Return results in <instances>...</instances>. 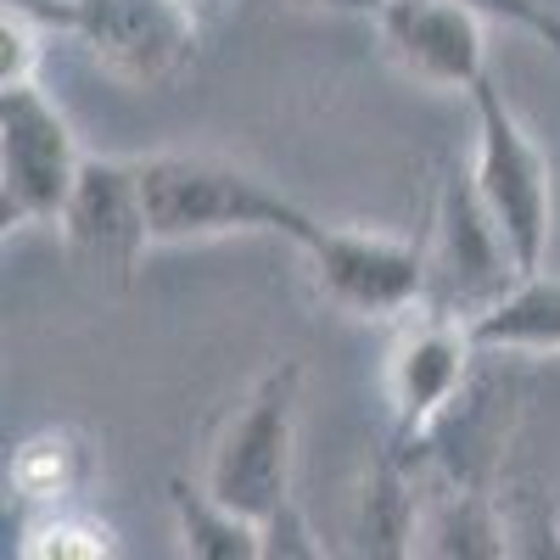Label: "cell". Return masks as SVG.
Wrapping results in <instances>:
<instances>
[{
    "mask_svg": "<svg viewBox=\"0 0 560 560\" xmlns=\"http://www.w3.org/2000/svg\"><path fill=\"white\" fill-rule=\"evenodd\" d=\"M140 185H147L158 247L213 242V236H280L298 253L319 230V219L303 202H292L280 185L213 152H152L140 158Z\"/></svg>",
    "mask_w": 560,
    "mask_h": 560,
    "instance_id": "6da1fadb",
    "label": "cell"
},
{
    "mask_svg": "<svg viewBox=\"0 0 560 560\" xmlns=\"http://www.w3.org/2000/svg\"><path fill=\"white\" fill-rule=\"evenodd\" d=\"M298 409H303V364L280 359L242 393V404L219 420L208 443V488L247 510L253 522L275 516L292 499L298 465Z\"/></svg>",
    "mask_w": 560,
    "mask_h": 560,
    "instance_id": "7a4b0ae2",
    "label": "cell"
},
{
    "mask_svg": "<svg viewBox=\"0 0 560 560\" xmlns=\"http://www.w3.org/2000/svg\"><path fill=\"white\" fill-rule=\"evenodd\" d=\"M471 129H477V152H471V185L493 224L504 230L516 264L533 275L544 269L549 253V230H555V179L549 158L538 152V140L516 118V107L504 102V90L488 79L471 84Z\"/></svg>",
    "mask_w": 560,
    "mask_h": 560,
    "instance_id": "3957f363",
    "label": "cell"
},
{
    "mask_svg": "<svg viewBox=\"0 0 560 560\" xmlns=\"http://www.w3.org/2000/svg\"><path fill=\"white\" fill-rule=\"evenodd\" d=\"M319 303H331L353 319H404L427 303L432 287V258L427 236H387V230H353V224H325L298 247Z\"/></svg>",
    "mask_w": 560,
    "mask_h": 560,
    "instance_id": "277c9868",
    "label": "cell"
},
{
    "mask_svg": "<svg viewBox=\"0 0 560 560\" xmlns=\"http://www.w3.org/2000/svg\"><path fill=\"white\" fill-rule=\"evenodd\" d=\"M84 168V147L68 113L34 84H0V219L7 230L57 224L73 179Z\"/></svg>",
    "mask_w": 560,
    "mask_h": 560,
    "instance_id": "5b68a950",
    "label": "cell"
},
{
    "mask_svg": "<svg viewBox=\"0 0 560 560\" xmlns=\"http://www.w3.org/2000/svg\"><path fill=\"white\" fill-rule=\"evenodd\" d=\"M427 258H432L427 308L459 314L465 325L477 314H488L527 275L516 264V253H510L504 230L493 224V213L482 208L471 174H443L438 213H432V230H427Z\"/></svg>",
    "mask_w": 560,
    "mask_h": 560,
    "instance_id": "8992f818",
    "label": "cell"
},
{
    "mask_svg": "<svg viewBox=\"0 0 560 560\" xmlns=\"http://www.w3.org/2000/svg\"><path fill=\"white\" fill-rule=\"evenodd\" d=\"M68 253L79 269H90L107 292H129V280L158 242L147 213V185H140V158H96L84 152V168L73 179V197L57 219Z\"/></svg>",
    "mask_w": 560,
    "mask_h": 560,
    "instance_id": "52a82bcc",
    "label": "cell"
},
{
    "mask_svg": "<svg viewBox=\"0 0 560 560\" xmlns=\"http://www.w3.org/2000/svg\"><path fill=\"white\" fill-rule=\"evenodd\" d=\"M68 34L84 45V57L124 84H174L197 62L202 12L185 0H73Z\"/></svg>",
    "mask_w": 560,
    "mask_h": 560,
    "instance_id": "ba28073f",
    "label": "cell"
},
{
    "mask_svg": "<svg viewBox=\"0 0 560 560\" xmlns=\"http://www.w3.org/2000/svg\"><path fill=\"white\" fill-rule=\"evenodd\" d=\"M482 348L471 337V325L459 314L427 308L420 303L415 314H404L398 337L387 348V404H393V448H415L420 438L432 432V420L465 393L471 382Z\"/></svg>",
    "mask_w": 560,
    "mask_h": 560,
    "instance_id": "9c48e42d",
    "label": "cell"
},
{
    "mask_svg": "<svg viewBox=\"0 0 560 560\" xmlns=\"http://www.w3.org/2000/svg\"><path fill=\"white\" fill-rule=\"evenodd\" d=\"M488 18L459 0H387L376 12L382 51L420 84L471 96V84L488 79Z\"/></svg>",
    "mask_w": 560,
    "mask_h": 560,
    "instance_id": "30bf717a",
    "label": "cell"
},
{
    "mask_svg": "<svg viewBox=\"0 0 560 560\" xmlns=\"http://www.w3.org/2000/svg\"><path fill=\"white\" fill-rule=\"evenodd\" d=\"M415 459H404L393 443H382L370 454L359 493H353V549L359 555H376V560H398L415 555L420 538V510H427V493H420Z\"/></svg>",
    "mask_w": 560,
    "mask_h": 560,
    "instance_id": "8fae6325",
    "label": "cell"
},
{
    "mask_svg": "<svg viewBox=\"0 0 560 560\" xmlns=\"http://www.w3.org/2000/svg\"><path fill=\"white\" fill-rule=\"evenodd\" d=\"M415 555L438 560H504V504L499 488H465V482H427V510H420Z\"/></svg>",
    "mask_w": 560,
    "mask_h": 560,
    "instance_id": "7c38bea8",
    "label": "cell"
},
{
    "mask_svg": "<svg viewBox=\"0 0 560 560\" xmlns=\"http://www.w3.org/2000/svg\"><path fill=\"white\" fill-rule=\"evenodd\" d=\"M90 482H96V443L79 427H45L23 438L7 459V493L28 510L79 504Z\"/></svg>",
    "mask_w": 560,
    "mask_h": 560,
    "instance_id": "4fadbf2b",
    "label": "cell"
},
{
    "mask_svg": "<svg viewBox=\"0 0 560 560\" xmlns=\"http://www.w3.org/2000/svg\"><path fill=\"white\" fill-rule=\"evenodd\" d=\"M471 337L488 359L560 353V275H549V269L522 275L488 314L471 319Z\"/></svg>",
    "mask_w": 560,
    "mask_h": 560,
    "instance_id": "5bb4252c",
    "label": "cell"
},
{
    "mask_svg": "<svg viewBox=\"0 0 560 560\" xmlns=\"http://www.w3.org/2000/svg\"><path fill=\"white\" fill-rule=\"evenodd\" d=\"M168 516L191 560H264V522L224 504L208 482L168 477Z\"/></svg>",
    "mask_w": 560,
    "mask_h": 560,
    "instance_id": "9a60e30c",
    "label": "cell"
},
{
    "mask_svg": "<svg viewBox=\"0 0 560 560\" xmlns=\"http://www.w3.org/2000/svg\"><path fill=\"white\" fill-rule=\"evenodd\" d=\"M18 555L23 560H113L118 533L79 504H51V510H34V522L18 533Z\"/></svg>",
    "mask_w": 560,
    "mask_h": 560,
    "instance_id": "2e32d148",
    "label": "cell"
},
{
    "mask_svg": "<svg viewBox=\"0 0 560 560\" xmlns=\"http://www.w3.org/2000/svg\"><path fill=\"white\" fill-rule=\"evenodd\" d=\"M499 504H504V533H510V555H555L560 560V516H555V499L533 482H510L499 488Z\"/></svg>",
    "mask_w": 560,
    "mask_h": 560,
    "instance_id": "e0dca14e",
    "label": "cell"
},
{
    "mask_svg": "<svg viewBox=\"0 0 560 560\" xmlns=\"http://www.w3.org/2000/svg\"><path fill=\"white\" fill-rule=\"evenodd\" d=\"M45 39H51V28L39 18H28L18 7H0V84H34Z\"/></svg>",
    "mask_w": 560,
    "mask_h": 560,
    "instance_id": "ac0fdd59",
    "label": "cell"
},
{
    "mask_svg": "<svg viewBox=\"0 0 560 560\" xmlns=\"http://www.w3.org/2000/svg\"><path fill=\"white\" fill-rule=\"evenodd\" d=\"M459 7L482 12L488 23L516 28V34H527V39L549 45V51L560 57V12L549 7V0H459Z\"/></svg>",
    "mask_w": 560,
    "mask_h": 560,
    "instance_id": "d6986e66",
    "label": "cell"
},
{
    "mask_svg": "<svg viewBox=\"0 0 560 560\" xmlns=\"http://www.w3.org/2000/svg\"><path fill=\"white\" fill-rule=\"evenodd\" d=\"M319 555L325 544H314V527L298 499H287L275 516H264V560H319Z\"/></svg>",
    "mask_w": 560,
    "mask_h": 560,
    "instance_id": "ffe728a7",
    "label": "cell"
},
{
    "mask_svg": "<svg viewBox=\"0 0 560 560\" xmlns=\"http://www.w3.org/2000/svg\"><path fill=\"white\" fill-rule=\"evenodd\" d=\"M275 7L314 12V18H364V23H376V12L387 7V0H275Z\"/></svg>",
    "mask_w": 560,
    "mask_h": 560,
    "instance_id": "44dd1931",
    "label": "cell"
}]
</instances>
